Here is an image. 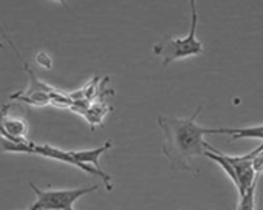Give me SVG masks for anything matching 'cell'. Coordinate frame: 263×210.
I'll return each mask as SVG.
<instances>
[{
	"label": "cell",
	"mask_w": 263,
	"mask_h": 210,
	"mask_svg": "<svg viewBox=\"0 0 263 210\" xmlns=\"http://www.w3.org/2000/svg\"><path fill=\"white\" fill-rule=\"evenodd\" d=\"M252 162H254V169H255L257 175H261L263 173V152H260L258 155H255L252 158Z\"/></svg>",
	"instance_id": "9c48e42d"
},
{
	"label": "cell",
	"mask_w": 263,
	"mask_h": 210,
	"mask_svg": "<svg viewBox=\"0 0 263 210\" xmlns=\"http://www.w3.org/2000/svg\"><path fill=\"white\" fill-rule=\"evenodd\" d=\"M36 62H37L41 67H44V68H51V59H50L45 53H39V54L36 56Z\"/></svg>",
	"instance_id": "30bf717a"
},
{
	"label": "cell",
	"mask_w": 263,
	"mask_h": 210,
	"mask_svg": "<svg viewBox=\"0 0 263 210\" xmlns=\"http://www.w3.org/2000/svg\"><path fill=\"white\" fill-rule=\"evenodd\" d=\"M154 53L163 59V64L167 65L178 59H186L192 56H200L203 53L201 42H191L186 37H172L166 36L158 44L154 45Z\"/></svg>",
	"instance_id": "3957f363"
},
{
	"label": "cell",
	"mask_w": 263,
	"mask_h": 210,
	"mask_svg": "<svg viewBox=\"0 0 263 210\" xmlns=\"http://www.w3.org/2000/svg\"><path fill=\"white\" fill-rule=\"evenodd\" d=\"M110 147H111V141H107L104 145H101V147H98V149H91V150H76V152H71V153H73V156H74L78 161H81V162H84V164H87V165H93V167H96V169H101V167H99V158H101Z\"/></svg>",
	"instance_id": "52a82bcc"
},
{
	"label": "cell",
	"mask_w": 263,
	"mask_h": 210,
	"mask_svg": "<svg viewBox=\"0 0 263 210\" xmlns=\"http://www.w3.org/2000/svg\"><path fill=\"white\" fill-rule=\"evenodd\" d=\"M11 99H19V100L27 102L30 105H36V107H44V105L51 103L50 93L42 91V90H36V88H28L25 91H19V93L13 94Z\"/></svg>",
	"instance_id": "8992f818"
},
{
	"label": "cell",
	"mask_w": 263,
	"mask_h": 210,
	"mask_svg": "<svg viewBox=\"0 0 263 210\" xmlns=\"http://www.w3.org/2000/svg\"><path fill=\"white\" fill-rule=\"evenodd\" d=\"M56 2H59V4H62V5H65V0H56Z\"/></svg>",
	"instance_id": "4fadbf2b"
},
{
	"label": "cell",
	"mask_w": 263,
	"mask_h": 210,
	"mask_svg": "<svg viewBox=\"0 0 263 210\" xmlns=\"http://www.w3.org/2000/svg\"><path fill=\"white\" fill-rule=\"evenodd\" d=\"M257 184L258 181L249 187V190L238 198V204H237V210H255V190H257Z\"/></svg>",
	"instance_id": "ba28073f"
},
{
	"label": "cell",
	"mask_w": 263,
	"mask_h": 210,
	"mask_svg": "<svg viewBox=\"0 0 263 210\" xmlns=\"http://www.w3.org/2000/svg\"><path fill=\"white\" fill-rule=\"evenodd\" d=\"M209 135H229L231 139H260L263 141V125L245 129H209Z\"/></svg>",
	"instance_id": "5b68a950"
},
{
	"label": "cell",
	"mask_w": 263,
	"mask_h": 210,
	"mask_svg": "<svg viewBox=\"0 0 263 210\" xmlns=\"http://www.w3.org/2000/svg\"><path fill=\"white\" fill-rule=\"evenodd\" d=\"M260 152H263V144H260V145H258V147H257L255 150H252L251 153H248V155H245V156H246L248 159H252V158H254L255 155H258Z\"/></svg>",
	"instance_id": "8fae6325"
},
{
	"label": "cell",
	"mask_w": 263,
	"mask_h": 210,
	"mask_svg": "<svg viewBox=\"0 0 263 210\" xmlns=\"http://www.w3.org/2000/svg\"><path fill=\"white\" fill-rule=\"evenodd\" d=\"M27 210H39V208H37V205H36V204H33V205H31L30 208H27Z\"/></svg>",
	"instance_id": "7c38bea8"
},
{
	"label": "cell",
	"mask_w": 263,
	"mask_h": 210,
	"mask_svg": "<svg viewBox=\"0 0 263 210\" xmlns=\"http://www.w3.org/2000/svg\"><path fill=\"white\" fill-rule=\"evenodd\" d=\"M30 188L36 195L34 204L39 210H73V204L99 188V185L79 187V188H61V190H42L36 184L30 182Z\"/></svg>",
	"instance_id": "7a4b0ae2"
},
{
	"label": "cell",
	"mask_w": 263,
	"mask_h": 210,
	"mask_svg": "<svg viewBox=\"0 0 263 210\" xmlns=\"http://www.w3.org/2000/svg\"><path fill=\"white\" fill-rule=\"evenodd\" d=\"M201 107H198L189 118H171L160 116L158 125L163 132V153L171 162L172 170H195L189 165L194 158L204 156L208 141L204 136L209 135V129L201 127L197 122Z\"/></svg>",
	"instance_id": "6da1fadb"
},
{
	"label": "cell",
	"mask_w": 263,
	"mask_h": 210,
	"mask_svg": "<svg viewBox=\"0 0 263 210\" xmlns=\"http://www.w3.org/2000/svg\"><path fill=\"white\" fill-rule=\"evenodd\" d=\"M0 136L13 142H30L27 119L8 115L7 107H4L0 110Z\"/></svg>",
	"instance_id": "277c9868"
},
{
	"label": "cell",
	"mask_w": 263,
	"mask_h": 210,
	"mask_svg": "<svg viewBox=\"0 0 263 210\" xmlns=\"http://www.w3.org/2000/svg\"><path fill=\"white\" fill-rule=\"evenodd\" d=\"M0 48H4V44L2 42H0Z\"/></svg>",
	"instance_id": "5bb4252c"
}]
</instances>
